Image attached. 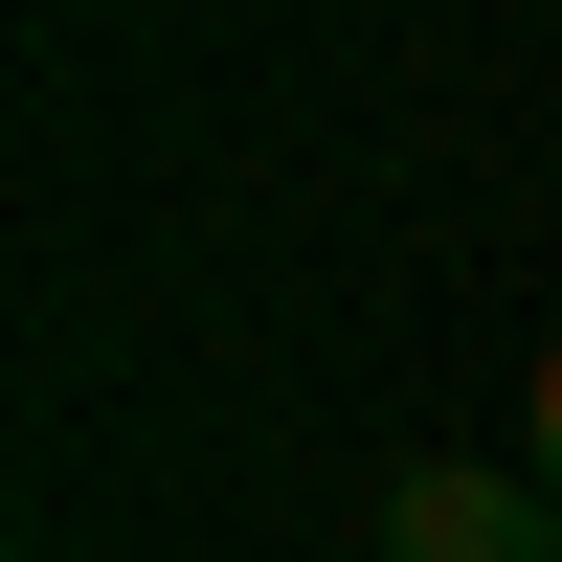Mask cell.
<instances>
[{"mask_svg":"<svg viewBox=\"0 0 562 562\" xmlns=\"http://www.w3.org/2000/svg\"><path fill=\"white\" fill-rule=\"evenodd\" d=\"M383 562H562V495L495 450H428V473H383Z\"/></svg>","mask_w":562,"mask_h":562,"instance_id":"cell-1","label":"cell"},{"mask_svg":"<svg viewBox=\"0 0 562 562\" xmlns=\"http://www.w3.org/2000/svg\"><path fill=\"white\" fill-rule=\"evenodd\" d=\"M518 473L562 495V338H540V405H518Z\"/></svg>","mask_w":562,"mask_h":562,"instance_id":"cell-2","label":"cell"}]
</instances>
